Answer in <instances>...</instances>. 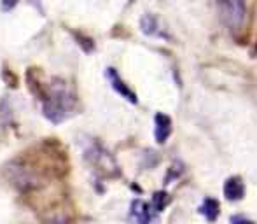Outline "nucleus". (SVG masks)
Listing matches in <instances>:
<instances>
[{
    "mask_svg": "<svg viewBox=\"0 0 257 224\" xmlns=\"http://www.w3.org/2000/svg\"><path fill=\"white\" fill-rule=\"evenodd\" d=\"M42 114L54 125H60L65 119L75 114L77 100L72 91L61 82L54 81L42 95Z\"/></svg>",
    "mask_w": 257,
    "mask_h": 224,
    "instance_id": "1",
    "label": "nucleus"
},
{
    "mask_svg": "<svg viewBox=\"0 0 257 224\" xmlns=\"http://www.w3.org/2000/svg\"><path fill=\"white\" fill-rule=\"evenodd\" d=\"M217 9H219L220 20L231 32L241 30L247 18L245 0H217Z\"/></svg>",
    "mask_w": 257,
    "mask_h": 224,
    "instance_id": "2",
    "label": "nucleus"
},
{
    "mask_svg": "<svg viewBox=\"0 0 257 224\" xmlns=\"http://www.w3.org/2000/svg\"><path fill=\"white\" fill-rule=\"evenodd\" d=\"M107 77H108V81H110V84H112V88L115 89V91L119 93V95L122 96V98H126L128 102H132V103H137L139 100H137V95L132 91V89L128 88V84H126L124 81L121 79V75L115 72V68H107Z\"/></svg>",
    "mask_w": 257,
    "mask_h": 224,
    "instance_id": "3",
    "label": "nucleus"
},
{
    "mask_svg": "<svg viewBox=\"0 0 257 224\" xmlns=\"http://www.w3.org/2000/svg\"><path fill=\"white\" fill-rule=\"evenodd\" d=\"M158 212L154 210L153 205L146 203L142 200H135L132 203V217L139 222H151L156 219Z\"/></svg>",
    "mask_w": 257,
    "mask_h": 224,
    "instance_id": "4",
    "label": "nucleus"
},
{
    "mask_svg": "<svg viewBox=\"0 0 257 224\" xmlns=\"http://www.w3.org/2000/svg\"><path fill=\"white\" fill-rule=\"evenodd\" d=\"M224 196L229 201H238L245 196V184L240 177H229L224 184Z\"/></svg>",
    "mask_w": 257,
    "mask_h": 224,
    "instance_id": "5",
    "label": "nucleus"
},
{
    "mask_svg": "<svg viewBox=\"0 0 257 224\" xmlns=\"http://www.w3.org/2000/svg\"><path fill=\"white\" fill-rule=\"evenodd\" d=\"M154 123H156V128H154L156 140L159 144H165L168 140V137L172 135V119L165 114H156Z\"/></svg>",
    "mask_w": 257,
    "mask_h": 224,
    "instance_id": "6",
    "label": "nucleus"
},
{
    "mask_svg": "<svg viewBox=\"0 0 257 224\" xmlns=\"http://www.w3.org/2000/svg\"><path fill=\"white\" fill-rule=\"evenodd\" d=\"M140 25H142L144 34L154 35V37H165V34H163V32L159 30L158 20H156L153 14H146V16L142 18V21H140Z\"/></svg>",
    "mask_w": 257,
    "mask_h": 224,
    "instance_id": "7",
    "label": "nucleus"
},
{
    "mask_svg": "<svg viewBox=\"0 0 257 224\" xmlns=\"http://www.w3.org/2000/svg\"><path fill=\"white\" fill-rule=\"evenodd\" d=\"M200 212L208 221H215V217L219 215V201L213 200V198H205V201L200 207Z\"/></svg>",
    "mask_w": 257,
    "mask_h": 224,
    "instance_id": "8",
    "label": "nucleus"
},
{
    "mask_svg": "<svg viewBox=\"0 0 257 224\" xmlns=\"http://www.w3.org/2000/svg\"><path fill=\"white\" fill-rule=\"evenodd\" d=\"M168 201H170V196L165 193V191H158V193H154V196H153V207H154V210L158 212H163L166 208V205H168Z\"/></svg>",
    "mask_w": 257,
    "mask_h": 224,
    "instance_id": "9",
    "label": "nucleus"
},
{
    "mask_svg": "<svg viewBox=\"0 0 257 224\" xmlns=\"http://www.w3.org/2000/svg\"><path fill=\"white\" fill-rule=\"evenodd\" d=\"M0 6H2V11H11L18 6V0H0Z\"/></svg>",
    "mask_w": 257,
    "mask_h": 224,
    "instance_id": "10",
    "label": "nucleus"
},
{
    "mask_svg": "<svg viewBox=\"0 0 257 224\" xmlns=\"http://www.w3.org/2000/svg\"><path fill=\"white\" fill-rule=\"evenodd\" d=\"M254 55L257 56V44H255V49H254Z\"/></svg>",
    "mask_w": 257,
    "mask_h": 224,
    "instance_id": "11",
    "label": "nucleus"
}]
</instances>
